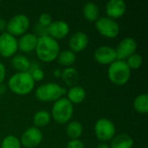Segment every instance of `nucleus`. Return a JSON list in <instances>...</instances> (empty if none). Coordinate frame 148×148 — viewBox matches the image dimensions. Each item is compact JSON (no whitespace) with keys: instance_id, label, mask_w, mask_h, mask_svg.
<instances>
[{"instance_id":"f257e3e1","label":"nucleus","mask_w":148,"mask_h":148,"mask_svg":"<svg viewBox=\"0 0 148 148\" xmlns=\"http://www.w3.org/2000/svg\"><path fill=\"white\" fill-rule=\"evenodd\" d=\"M36 54L38 59L43 62H51L56 60L60 53L58 42L49 36L39 37L36 47Z\"/></svg>"},{"instance_id":"f03ea898","label":"nucleus","mask_w":148,"mask_h":148,"mask_svg":"<svg viewBox=\"0 0 148 148\" xmlns=\"http://www.w3.org/2000/svg\"><path fill=\"white\" fill-rule=\"evenodd\" d=\"M8 88L17 95H27L35 88V81L29 72H16L8 81Z\"/></svg>"},{"instance_id":"7ed1b4c3","label":"nucleus","mask_w":148,"mask_h":148,"mask_svg":"<svg viewBox=\"0 0 148 148\" xmlns=\"http://www.w3.org/2000/svg\"><path fill=\"white\" fill-rule=\"evenodd\" d=\"M67 93L65 88L56 82H48L40 85L35 91L36 100L42 102H55Z\"/></svg>"},{"instance_id":"20e7f679","label":"nucleus","mask_w":148,"mask_h":148,"mask_svg":"<svg viewBox=\"0 0 148 148\" xmlns=\"http://www.w3.org/2000/svg\"><path fill=\"white\" fill-rule=\"evenodd\" d=\"M108 76L113 84L123 86L130 80L131 69L127 66L126 61L116 60L108 66Z\"/></svg>"},{"instance_id":"39448f33","label":"nucleus","mask_w":148,"mask_h":148,"mask_svg":"<svg viewBox=\"0 0 148 148\" xmlns=\"http://www.w3.org/2000/svg\"><path fill=\"white\" fill-rule=\"evenodd\" d=\"M74 114V105L65 97L54 102L51 109V118L58 124L64 125L70 121Z\"/></svg>"},{"instance_id":"423d86ee","label":"nucleus","mask_w":148,"mask_h":148,"mask_svg":"<svg viewBox=\"0 0 148 148\" xmlns=\"http://www.w3.org/2000/svg\"><path fill=\"white\" fill-rule=\"evenodd\" d=\"M94 130L96 138L101 142L104 143L111 140L116 134V127L114 123L107 118H101L97 120L95 124Z\"/></svg>"},{"instance_id":"0eeeda50","label":"nucleus","mask_w":148,"mask_h":148,"mask_svg":"<svg viewBox=\"0 0 148 148\" xmlns=\"http://www.w3.org/2000/svg\"><path fill=\"white\" fill-rule=\"evenodd\" d=\"M95 29L96 30L104 37L107 38H115L120 34V25L119 23L108 16L99 17L95 22Z\"/></svg>"},{"instance_id":"6e6552de","label":"nucleus","mask_w":148,"mask_h":148,"mask_svg":"<svg viewBox=\"0 0 148 148\" xmlns=\"http://www.w3.org/2000/svg\"><path fill=\"white\" fill-rule=\"evenodd\" d=\"M30 25L29 18L24 14H17L12 16L8 22L6 26V32L10 35L16 36H21L24 35L29 29Z\"/></svg>"},{"instance_id":"1a4fd4ad","label":"nucleus","mask_w":148,"mask_h":148,"mask_svg":"<svg viewBox=\"0 0 148 148\" xmlns=\"http://www.w3.org/2000/svg\"><path fill=\"white\" fill-rule=\"evenodd\" d=\"M18 50L17 39L10 33L4 31L0 35V56L4 58L14 56Z\"/></svg>"},{"instance_id":"9d476101","label":"nucleus","mask_w":148,"mask_h":148,"mask_svg":"<svg viewBox=\"0 0 148 148\" xmlns=\"http://www.w3.org/2000/svg\"><path fill=\"white\" fill-rule=\"evenodd\" d=\"M43 134L40 128L30 127L27 128L22 134L20 140L21 145L25 148L37 147L42 141Z\"/></svg>"},{"instance_id":"9b49d317","label":"nucleus","mask_w":148,"mask_h":148,"mask_svg":"<svg viewBox=\"0 0 148 148\" xmlns=\"http://www.w3.org/2000/svg\"><path fill=\"white\" fill-rule=\"evenodd\" d=\"M137 48H138V44L134 38L132 37L124 38L115 49L117 60L126 61L129 56L136 53Z\"/></svg>"},{"instance_id":"f8f14e48","label":"nucleus","mask_w":148,"mask_h":148,"mask_svg":"<svg viewBox=\"0 0 148 148\" xmlns=\"http://www.w3.org/2000/svg\"><path fill=\"white\" fill-rule=\"evenodd\" d=\"M94 58L95 62L101 65H110L117 60L115 49L110 46H101L95 50Z\"/></svg>"},{"instance_id":"ddd939ff","label":"nucleus","mask_w":148,"mask_h":148,"mask_svg":"<svg viewBox=\"0 0 148 148\" xmlns=\"http://www.w3.org/2000/svg\"><path fill=\"white\" fill-rule=\"evenodd\" d=\"M88 36L83 31H76L69 39V48L74 53L83 51L88 45Z\"/></svg>"},{"instance_id":"4468645a","label":"nucleus","mask_w":148,"mask_h":148,"mask_svg":"<svg viewBox=\"0 0 148 148\" xmlns=\"http://www.w3.org/2000/svg\"><path fill=\"white\" fill-rule=\"evenodd\" d=\"M69 25L63 20L52 21L48 27V36L55 40H60L65 38L69 33Z\"/></svg>"},{"instance_id":"2eb2a0df","label":"nucleus","mask_w":148,"mask_h":148,"mask_svg":"<svg viewBox=\"0 0 148 148\" xmlns=\"http://www.w3.org/2000/svg\"><path fill=\"white\" fill-rule=\"evenodd\" d=\"M127 10V3L123 0H110L106 4L107 16L114 20L124 16Z\"/></svg>"},{"instance_id":"dca6fc26","label":"nucleus","mask_w":148,"mask_h":148,"mask_svg":"<svg viewBox=\"0 0 148 148\" xmlns=\"http://www.w3.org/2000/svg\"><path fill=\"white\" fill-rule=\"evenodd\" d=\"M37 39L38 38L33 33H25L24 35L21 36L20 38L17 40L18 49L25 54L35 51L37 43Z\"/></svg>"},{"instance_id":"f3484780","label":"nucleus","mask_w":148,"mask_h":148,"mask_svg":"<svg viewBox=\"0 0 148 148\" xmlns=\"http://www.w3.org/2000/svg\"><path fill=\"white\" fill-rule=\"evenodd\" d=\"M67 99L74 105V104H80L83 102L86 99V91L85 89L78 85L70 87L69 89L67 91Z\"/></svg>"},{"instance_id":"a211bd4d","label":"nucleus","mask_w":148,"mask_h":148,"mask_svg":"<svg viewBox=\"0 0 148 148\" xmlns=\"http://www.w3.org/2000/svg\"><path fill=\"white\" fill-rule=\"evenodd\" d=\"M134 141L133 138L127 134L115 135L111 140L110 148H133Z\"/></svg>"},{"instance_id":"6ab92c4d","label":"nucleus","mask_w":148,"mask_h":148,"mask_svg":"<svg viewBox=\"0 0 148 148\" xmlns=\"http://www.w3.org/2000/svg\"><path fill=\"white\" fill-rule=\"evenodd\" d=\"M82 15L84 18L90 22H95L100 17V9L99 6L93 2H88L83 5Z\"/></svg>"},{"instance_id":"aec40b11","label":"nucleus","mask_w":148,"mask_h":148,"mask_svg":"<svg viewBox=\"0 0 148 148\" xmlns=\"http://www.w3.org/2000/svg\"><path fill=\"white\" fill-rule=\"evenodd\" d=\"M31 62L23 55H15L11 58V66L17 72H29Z\"/></svg>"},{"instance_id":"412c9836","label":"nucleus","mask_w":148,"mask_h":148,"mask_svg":"<svg viewBox=\"0 0 148 148\" xmlns=\"http://www.w3.org/2000/svg\"><path fill=\"white\" fill-rule=\"evenodd\" d=\"M61 78L68 86L73 87V86H75V84L79 81V73L73 67L65 68L62 71Z\"/></svg>"},{"instance_id":"4be33fe9","label":"nucleus","mask_w":148,"mask_h":148,"mask_svg":"<svg viewBox=\"0 0 148 148\" xmlns=\"http://www.w3.org/2000/svg\"><path fill=\"white\" fill-rule=\"evenodd\" d=\"M83 133L82 124L77 121H72L67 123L66 134L71 140H79Z\"/></svg>"},{"instance_id":"5701e85b","label":"nucleus","mask_w":148,"mask_h":148,"mask_svg":"<svg viewBox=\"0 0 148 148\" xmlns=\"http://www.w3.org/2000/svg\"><path fill=\"white\" fill-rule=\"evenodd\" d=\"M56 60L60 65L65 68L72 67V65L76 61V55L75 53L72 52L69 49H65V50L60 51Z\"/></svg>"},{"instance_id":"b1692460","label":"nucleus","mask_w":148,"mask_h":148,"mask_svg":"<svg viewBox=\"0 0 148 148\" xmlns=\"http://www.w3.org/2000/svg\"><path fill=\"white\" fill-rule=\"evenodd\" d=\"M51 121L50 113L47 110H39L33 116V124L34 127L37 128L44 127L49 124Z\"/></svg>"},{"instance_id":"393cba45","label":"nucleus","mask_w":148,"mask_h":148,"mask_svg":"<svg viewBox=\"0 0 148 148\" xmlns=\"http://www.w3.org/2000/svg\"><path fill=\"white\" fill-rule=\"evenodd\" d=\"M134 110L141 114H146L148 112L147 94H140L137 95L133 103Z\"/></svg>"},{"instance_id":"a878e982","label":"nucleus","mask_w":148,"mask_h":148,"mask_svg":"<svg viewBox=\"0 0 148 148\" xmlns=\"http://www.w3.org/2000/svg\"><path fill=\"white\" fill-rule=\"evenodd\" d=\"M29 73L30 74V75L33 78V80L35 81V82H41L44 79V72L41 69L40 65L36 62H33L30 63Z\"/></svg>"},{"instance_id":"bb28decb","label":"nucleus","mask_w":148,"mask_h":148,"mask_svg":"<svg viewBox=\"0 0 148 148\" xmlns=\"http://www.w3.org/2000/svg\"><path fill=\"white\" fill-rule=\"evenodd\" d=\"M20 140L15 135H7L1 142L0 148H21Z\"/></svg>"},{"instance_id":"cd10ccee","label":"nucleus","mask_w":148,"mask_h":148,"mask_svg":"<svg viewBox=\"0 0 148 148\" xmlns=\"http://www.w3.org/2000/svg\"><path fill=\"white\" fill-rule=\"evenodd\" d=\"M126 62L127 64V66L129 67V69H139L142 64H143V58L142 56L138 54V53H134V55H132L131 56H129Z\"/></svg>"},{"instance_id":"c85d7f7f","label":"nucleus","mask_w":148,"mask_h":148,"mask_svg":"<svg viewBox=\"0 0 148 148\" xmlns=\"http://www.w3.org/2000/svg\"><path fill=\"white\" fill-rule=\"evenodd\" d=\"M51 23H52V16L47 12L42 13L38 17V23L41 24L42 26L48 28Z\"/></svg>"},{"instance_id":"c756f323","label":"nucleus","mask_w":148,"mask_h":148,"mask_svg":"<svg viewBox=\"0 0 148 148\" xmlns=\"http://www.w3.org/2000/svg\"><path fill=\"white\" fill-rule=\"evenodd\" d=\"M34 35H36V36L37 38L39 37H42L45 36H48V28L42 26L41 24H39L38 23L35 25L34 28Z\"/></svg>"},{"instance_id":"7c9ffc66","label":"nucleus","mask_w":148,"mask_h":148,"mask_svg":"<svg viewBox=\"0 0 148 148\" xmlns=\"http://www.w3.org/2000/svg\"><path fill=\"white\" fill-rule=\"evenodd\" d=\"M66 148H86L84 143L81 140H70Z\"/></svg>"},{"instance_id":"2f4dec72","label":"nucleus","mask_w":148,"mask_h":148,"mask_svg":"<svg viewBox=\"0 0 148 148\" xmlns=\"http://www.w3.org/2000/svg\"><path fill=\"white\" fill-rule=\"evenodd\" d=\"M6 77V68L3 62H0V84H2Z\"/></svg>"},{"instance_id":"473e14b6","label":"nucleus","mask_w":148,"mask_h":148,"mask_svg":"<svg viewBox=\"0 0 148 148\" xmlns=\"http://www.w3.org/2000/svg\"><path fill=\"white\" fill-rule=\"evenodd\" d=\"M6 26L7 21L4 18L0 17V32H4V30H6Z\"/></svg>"},{"instance_id":"72a5a7b5","label":"nucleus","mask_w":148,"mask_h":148,"mask_svg":"<svg viewBox=\"0 0 148 148\" xmlns=\"http://www.w3.org/2000/svg\"><path fill=\"white\" fill-rule=\"evenodd\" d=\"M53 75L56 78H61L62 76V70L58 69H56L54 71H53Z\"/></svg>"},{"instance_id":"f704fd0d","label":"nucleus","mask_w":148,"mask_h":148,"mask_svg":"<svg viewBox=\"0 0 148 148\" xmlns=\"http://www.w3.org/2000/svg\"><path fill=\"white\" fill-rule=\"evenodd\" d=\"M96 148H110V146H109V145H108L107 143L101 142V143H100V144H98V145H97Z\"/></svg>"},{"instance_id":"c9c22d12","label":"nucleus","mask_w":148,"mask_h":148,"mask_svg":"<svg viewBox=\"0 0 148 148\" xmlns=\"http://www.w3.org/2000/svg\"><path fill=\"white\" fill-rule=\"evenodd\" d=\"M6 90H7V88H6V86L4 84H3V83L0 84V95L4 94L6 92Z\"/></svg>"}]
</instances>
